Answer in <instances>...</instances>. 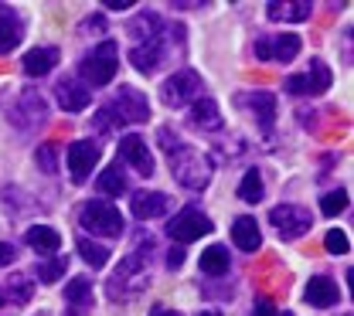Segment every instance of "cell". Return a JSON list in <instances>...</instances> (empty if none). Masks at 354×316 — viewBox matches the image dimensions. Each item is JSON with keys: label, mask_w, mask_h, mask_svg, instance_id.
<instances>
[{"label": "cell", "mask_w": 354, "mask_h": 316, "mask_svg": "<svg viewBox=\"0 0 354 316\" xmlns=\"http://www.w3.org/2000/svg\"><path fill=\"white\" fill-rule=\"evenodd\" d=\"M157 139H160L164 153L171 157V170H174L177 184H184V187H191V190L208 187V181H212V160H208L201 150L180 143L177 133H171V126H160Z\"/></svg>", "instance_id": "cell-1"}, {"label": "cell", "mask_w": 354, "mask_h": 316, "mask_svg": "<svg viewBox=\"0 0 354 316\" xmlns=\"http://www.w3.org/2000/svg\"><path fill=\"white\" fill-rule=\"evenodd\" d=\"M150 116V102L140 89H130V86H120V92L113 95V102L106 109H99L95 123L99 130H113V126H130V123H147Z\"/></svg>", "instance_id": "cell-2"}, {"label": "cell", "mask_w": 354, "mask_h": 316, "mask_svg": "<svg viewBox=\"0 0 354 316\" xmlns=\"http://www.w3.org/2000/svg\"><path fill=\"white\" fill-rule=\"evenodd\" d=\"M147 259H150V252H130L116 272H113V279H109V296L113 299H130V296H140L147 286H150V266H147Z\"/></svg>", "instance_id": "cell-3"}, {"label": "cell", "mask_w": 354, "mask_h": 316, "mask_svg": "<svg viewBox=\"0 0 354 316\" xmlns=\"http://www.w3.org/2000/svg\"><path fill=\"white\" fill-rule=\"evenodd\" d=\"M116 68H120V48H116V41H102V45H95L82 58V82H86L88 89L92 86L95 89L99 86H109L116 79Z\"/></svg>", "instance_id": "cell-4"}, {"label": "cell", "mask_w": 354, "mask_h": 316, "mask_svg": "<svg viewBox=\"0 0 354 316\" xmlns=\"http://www.w3.org/2000/svg\"><path fill=\"white\" fill-rule=\"evenodd\" d=\"M79 225L86 231H92V235H102V238H120L127 221H123L116 204H109V201H86L79 208Z\"/></svg>", "instance_id": "cell-5"}, {"label": "cell", "mask_w": 354, "mask_h": 316, "mask_svg": "<svg viewBox=\"0 0 354 316\" xmlns=\"http://www.w3.org/2000/svg\"><path fill=\"white\" fill-rule=\"evenodd\" d=\"M269 225L276 228V235H279L283 241H293V238L307 235L310 228H313V218H310L307 208H297V204H276V208L269 211Z\"/></svg>", "instance_id": "cell-6"}, {"label": "cell", "mask_w": 354, "mask_h": 316, "mask_svg": "<svg viewBox=\"0 0 354 316\" xmlns=\"http://www.w3.org/2000/svg\"><path fill=\"white\" fill-rule=\"evenodd\" d=\"M212 221H208V215H201L198 208H184V211H177L174 218H171V225H167V235L180 241V245H187V241H198L201 235H212Z\"/></svg>", "instance_id": "cell-7"}, {"label": "cell", "mask_w": 354, "mask_h": 316, "mask_svg": "<svg viewBox=\"0 0 354 316\" xmlns=\"http://www.w3.org/2000/svg\"><path fill=\"white\" fill-rule=\"evenodd\" d=\"M283 89L290 92V95H317V92H327L330 89V68H327L320 58H313L307 72L290 75V79L283 82Z\"/></svg>", "instance_id": "cell-8"}, {"label": "cell", "mask_w": 354, "mask_h": 316, "mask_svg": "<svg viewBox=\"0 0 354 316\" xmlns=\"http://www.w3.org/2000/svg\"><path fill=\"white\" fill-rule=\"evenodd\" d=\"M201 95V79H198V72H191V68H180L174 72L164 86H160V99L167 102V106H184V102H194Z\"/></svg>", "instance_id": "cell-9"}, {"label": "cell", "mask_w": 354, "mask_h": 316, "mask_svg": "<svg viewBox=\"0 0 354 316\" xmlns=\"http://www.w3.org/2000/svg\"><path fill=\"white\" fill-rule=\"evenodd\" d=\"M99 157H102V146H99L95 139L72 143V146H68V174H72V181L75 184L88 181L92 170H95V164H99Z\"/></svg>", "instance_id": "cell-10"}, {"label": "cell", "mask_w": 354, "mask_h": 316, "mask_svg": "<svg viewBox=\"0 0 354 316\" xmlns=\"http://www.w3.org/2000/svg\"><path fill=\"white\" fill-rule=\"evenodd\" d=\"M300 55V38L297 34H276V38H259L256 41V58L259 61H293Z\"/></svg>", "instance_id": "cell-11"}, {"label": "cell", "mask_w": 354, "mask_h": 316, "mask_svg": "<svg viewBox=\"0 0 354 316\" xmlns=\"http://www.w3.org/2000/svg\"><path fill=\"white\" fill-rule=\"evenodd\" d=\"M120 160L130 164L133 170L143 174V177L153 174V153L147 150V139H140V136H123L120 139Z\"/></svg>", "instance_id": "cell-12"}, {"label": "cell", "mask_w": 354, "mask_h": 316, "mask_svg": "<svg viewBox=\"0 0 354 316\" xmlns=\"http://www.w3.org/2000/svg\"><path fill=\"white\" fill-rule=\"evenodd\" d=\"M55 95H58V102H62L65 112H82L88 102H92V89H88L82 79H62L55 86Z\"/></svg>", "instance_id": "cell-13"}, {"label": "cell", "mask_w": 354, "mask_h": 316, "mask_svg": "<svg viewBox=\"0 0 354 316\" xmlns=\"http://www.w3.org/2000/svg\"><path fill=\"white\" fill-rule=\"evenodd\" d=\"M313 3L310 0H269L266 3V17L276 21V24H297V21H307Z\"/></svg>", "instance_id": "cell-14"}, {"label": "cell", "mask_w": 354, "mask_h": 316, "mask_svg": "<svg viewBox=\"0 0 354 316\" xmlns=\"http://www.w3.org/2000/svg\"><path fill=\"white\" fill-rule=\"evenodd\" d=\"M130 61H133V68H136V72H143V75L157 72V68H160V61H164V38L157 34V38H150V41L133 45Z\"/></svg>", "instance_id": "cell-15"}, {"label": "cell", "mask_w": 354, "mask_h": 316, "mask_svg": "<svg viewBox=\"0 0 354 316\" xmlns=\"http://www.w3.org/2000/svg\"><path fill=\"white\" fill-rule=\"evenodd\" d=\"M235 102L239 106H245L256 119H259V126H272V119H276V95L272 92H242V95H235Z\"/></svg>", "instance_id": "cell-16"}, {"label": "cell", "mask_w": 354, "mask_h": 316, "mask_svg": "<svg viewBox=\"0 0 354 316\" xmlns=\"http://www.w3.org/2000/svg\"><path fill=\"white\" fill-rule=\"evenodd\" d=\"M130 208H133V218H140V221L160 218L167 211V194H160V190H136Z\"/></svg>", "instance_id": "cell-17"}, {"label": "cell", "mask_w": 354, "mask_h": 316, "mask_svg": "<svg viewBox=\"0 0 354 316\" xmlns=\"http://www.w3.org/2000/svg\"><path fill=\"white\" fill-rule=\"evenodd\" d=\"M337 299H341V289H337V282H330L327 275H313L307 282V303L310 306L330 310V306H337Z\"/></svg>", "instance_id": "cell-18"}, {"label": "cell", "mask_w": 354, "mask_h": 316, "mask_svg": "<svg viewBox=\"0 0 354 316\" xmlns=\"http://www.w3.org/2000/svg\"><path fill=\"white\" fill-rule=\"evenodd\" d=\"M232 241H235L239 252H259V245H263V231H259V225H256V218H249V215L235 218V225H232Z\"/></svg>", "instance_id": "cell-19"}, {"label": "cell", "mask_w": 354, "mask_h": 316, "mask_svg": "<svg viewBox=\"0 0 354 316\" xmlns=\"http://www.w3.org/2000/svg\"><path fill=\"white\" fill-rule=\"evenodd\" d=\"M31 299V279L28 275H10L7 282H0V306H24Z\"/></svg>", "instance_id": "cell-20"}, {"label": "cell", "mask_w": 354, "mask_h": 316, "mask_svg": "<svg viewBox=\"0 0 354 316\" xmlns=\"http://www.w3.org/2000/svg\"><path fill=\"white\" fill-rule=\"evenodd\" d=\"M65 303L72 306V313L82 316L92 310V303H95V296H92V282L88 279H72L68 286H65Z\"/></svg>", "instance_id": "cell-21"}, {"label": "cell", "mask_w": 354, "mask_h": 316, "mask_svg": "<svg viewBox=\"0 0 354 316\" xmlns=\"http://www.w3.org/2000/svg\"><path fill=\"white\" fill-rule=\"evenodd\" d=\"M55 65H58V51H55V48H31V51L24 55V75H31V79L48 75Z\"/></svg>", "instance_id": "cell-22"}, {"label": "cell", "mask_w": 354, "mask_h": 316, "mask_svg": "<svg viewBox=\"0 0 354 316\" xmlns=\"http://www.w3.org/2000/svg\"><path fill=\"white\" fill-rule=\"evenodd\" d=\"M191 123L198 130H221V112H218V102L215 99H194L191 106Z\"/></svg>", "instance_id": "cell-23"}, {"label": "cell", "mask_w": 354, "mask_h": 316, "mask_svg": "<svg viewBox=\"0 0 354 316\" xmlns=\"http://www.w3.org/2000/svg\"><path fill=\"white\" fill-rule=\"evenodd\" d=\"M24 241H28V245H31L35 252H41V255H55V252L62 248V235H58L55 228H48V225H35V228H28Z\"/></svg>", "instance_id": "cell-24"}, {"label": "cell", "mask_w": 354, "mask_h": 316, "mask_svg": "<svg viewBox=\"0 0 354 316\" xmlns=\"http://www.w3.org/2000/svg\"><path fill=\"white\" fill-rule=\"evenodd\" d=\"M99 194H106V197H120V194H127V174L120 170V164H113V167H106L102 174H99Z\"/></svg>", "instance_id": "cell-25"}, {"label": "cell", "mask_w": 354, "mask_h": 316, "mask_svg": "<svg viewBox=\"0 0 354 316\" xmlns=\"http://www.w3.org/2000/svg\"><path fill=\"white\" fill-rule=\"evenodd\" d=\"M21 38H24L21 21H17L14 14H0V55L14 51V48L21 45Z\"/></svg>", "instance_id": "cell-26"}, {"label": "cell", "mask_w": 354, "mask_h": 316, "mask_svg": "<svg viewBox=\"0 0 354 316\" xmlns=\"http://www.w3.org/2000/svg\"><path fill=\"white\" fill-rule=\"evenodd\" d=\"M201 272L205 275H225L228 272V248L225 245H212L201 252Z\"/></svg>", "instance_id": "cell-27"}, {"label": "cell", "mask_w": 354, "mask_h": 316, "mask_svg": "<svg viewBox=\"0 0 354 316\" xmlns=\"http://www.w3.org/2000/svg\"><path fill=\"white\" fill-rule=\"evenodd\" d=\"M130 34L136 38V45L157 38V34H160V17H157V14H140V17L130 24Z\"/></svg>", "instance_id": "cell-28"}, {"label": "cell", "mask_w": 354, "mask_h": 316, "mask_svg": "<svg viewBox=\"0 0 354 316\" xmlns=\"http://www.w3.org/2000/svg\"><path fill=\"white\" fill-rule=\"evenodd\" d=\"M239 197H242L245 204H259V201H263V177H259V170H249V174L242 177Z\"/></svg>", "instance_id": "cell-29"}, {"label": "cell", "mask_w": 354, "mask_h": 316, "mask_svg": "<svg viewBox=\"0 0 354 316\" xmlns=\"http://www.w3.org/2000/svg\"><path fill=\"white\" fill-rule=\"evenodd\" d=\"M17 116H31V123H41L44 116H48V106H44V99L38 92H24V99H21V112Z\"/></svg>", "instance_id": "cell-30"}, {"label": "cell", "mask_w": 354, "mask_h": 316, "mask_svg": "<svg viewBox=\"0 0 354 316\" xmlns=\"http://www.w3.org/2000/svg\"><path fill=\"white\" fill-rule=\"evenodd\" d=\"M79 252H82V259H86L92 269H102L109 262V248H102V245H95L88 238H79Z\"/></svg>", "instance_id": "cell-31"}, {"label": "cell", "mask_w": 354, "mask_h": 316, "mask_svg": "<svg viewBox=\"0 0 354 316\" xmlns=\"http://www.w3.org/2000/svg\"><path fill=\"white\" fill-rule=\"evenodd\" d=\"M344 208H348V190H330V194L320 197V211H324L327 218H337Z\"/></svg>", "instance_id": "cell-32"}, {"label": "cell", "mask_w": 354, "mask_h": 316, "mask_svg": "<svg viewBox=\"0 0 354 316\" xmlns=\"http://www.w3.org/2000/svg\"><path fill=\"white\" fill-rule=\"evenodd\" d=\"M324 248H327L330 255H348V252H351V241H348V235H344L341 228H330V231L324 235Z\"/></svg>", "instance_id": "cell-33"}, {"label": "cell", "mask_w": 354, "mask_h": 316, "mask_svg": "<svg viewBox=\"0 0 354 316\" xmlns=\"http://www.w3.org/2000/svg\"><path fill=\"white\" fill-rule=\"evenodd\" d=\"M65 269H68V259H51V262H44V266H38V279L41 282H58L62 275H65Z\"/></svg>", "instance_id": "cell-34"}, {"label": "cell", "mask_w": 354, "mask_h": 316, "mask_svg": "<svg viewBox=\"0 0 354 316\" xmlns=\"http://www.w3.org/2000/svg\"><path fill=\"white\" fill-rule=\"evenodd\" d=\"M38 164H41L44 174H55V170H58V164H55V146H51V143L38 146Z\"/></svg>", "instance_id": "cell-35"}, {"label": "cell", "mask_w": 354, "mask_h": 316, "mask_svg": "<svg viewBox=\"0 0 354 316\" xmlns=\"http://www.w3.org/2000/svg\"><path fill=\"white\" fill-rule=\"evenodd\" d=\"M167 266H171V269H180V266H184V248H180V245H174V248L167 252Z\"/></svg>", "instance_id": "cell-36"}, {"label": "cell", "mask_w": 354, "mask_h": 316, "mask_svg": "<svg viewBox=\"0 0 354 316\" xmlns=\"http://www.w3.org/2000/svg\"><path fill=\"white\" fill-rule=\"evenodd\" d=\"M256 316H279L276 313V306H272V299H256Z\"/></svg>", "instance_id": "cell-37"}, {"label": "cell", "mask_w": 354, "mask_h": 316, "mask_svg": "<svg viewBox=\"0 0 354 316\" xmlns=\"http://www.w3.org/2000/svg\"><path fill=\"white\" fill-rule=\"evenodd\" d=\"M14 255H17V252H14V245L0 241V269H3V266H10V262H14Z\"/></svg>", "instance_id": "cell-38"}, {"label": "cell", "mask_w": 354, "mask_h": 316, "mask_svg": "<svg viewBox=\"0 0 354 316\" xmlns=\"http://www.w3.org/2000/svg\"><path fill=\"white\" fill-rule=\"evenodd\" d=\"M102 7H113V10H127V7H136V0H102Z\"/></svg>", "instance_id": "cell-39"}, {"label": "cell", "mask_w": 354, "mask_h": 316, "mask_svg": "<svg viewBox=\"0 0 354 316\" xmlns=\"http://www.w3.org/2000/svg\"><path fill=\"white\" fill-rule=\"evenodd\" d=\"M150 316H180L177 310H171V306H153L150 310Z\"/></svg>", "instance_id": "cell-40"}, {"label": "cell", "mask_w": 354, "mask_h": 316, "mask_svg": "<svg viewBox=\"0 0 354 316\" xmlns=\"http://www.w3.org/2000/svg\"><path fill=\"white\" fill-rule=\"evenodd\" d=\"M198 316H218V313L215 310H205V313H198Z\"/></svg>", "instance_id": "cell-41"}, {"label": "cell", "mask_w": 354, "mask_h": 316, "mask_svg": "<svg viewBox=\"0 0 354 316\" xmlns=\"http://www.w3.org/2000/svg\"><path fill=\"white\" fill-rule=\"evenodd\" d=\"M283 316H293V313H283Z\"/></svg>", "instance_id": "cell-42"}]
</instances>
